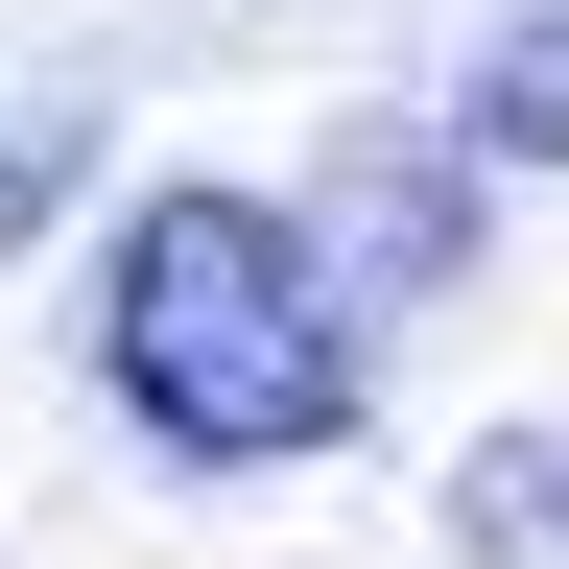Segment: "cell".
<instances>
[{
  "label": "cell",
  "mask_w": 569,
  "mask_h": 569,
  "mask_svg": "<svg viewBox=\"0 0 569 569\" xmlns=\"http://www.w3.org/2000/svg\"><path fill=\"white\" fill-rule=\"evenodd\" d=\"M96 380L167 427V451L261 475V451H332L356 309L309 284V238H284L261 190H142L119 213V284H96Z\"/></svg>",
  "instance_id": "6da1fadb"
},
{
  "label": "cell",
  "mask_w": 569,
  "mask_h": 569,
  "mask_svg": "<svg viewBox=\"0 0 569 569\" xmlns=\"http://www.w3.org/2000/svg\"><path fill=\"white\" fill-rule=\"evenodd\" d=\"M475 546H522V569L569 546V427H498V475H475Z\"/></svg>",
  "instance_id": "3957f363"
},
{
  "label": "cell",
  "mask_w": 569,
  "mask_h": 569,
  "mask_svg": "<svg viewBox=\"0 0 569 569\" xmlns=\"http://www.w3.org/2000/svg\"><path fill=\"white\" fill-rule=\"evenodd\" d=\"M475 142H498V167H569V0H546V24H498V71H475Z\"/></svg>",
  "instance_id": "7a4b0ae2"
}]
</instances>
